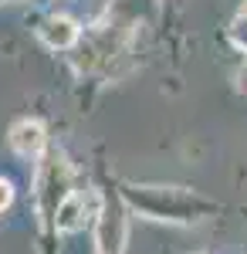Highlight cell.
I'll return each instance as SVG.
<instances>
[{
    "label": "cell",
    "mask_w": 247,
    "mask_h": 254,
    "mask_svg": "<svg viewBox=\"0 0 247 254\" xmlns=\"http://www.w3.org/2000/svg\"><path fill=\"white\" fill-rule=\"evenodd\" d=\"M125 196L132 200L142 214L156 217V220H180V224H190V220H200L203 214L213 210V203L200 200L193 193H183V190H163V187H129Z\"/></svg>",
    "instance_id": "cell-1"
},
{
    "label": "cell",
    "mask_w": 247,
    "mask_h": 254,
    "mask_svg": "<svg viewBox=\"0 0 247 254\" xmlns=\"http://www.w3.org/2000/svg\"><path fill=\"white\" fill-rule=\"evenodd\" d=\"M71 193V170L61 156L48 159V166L41 170L38 176V203H41V214L51 217L58 210V203Z\"/></svg>",
    "instance_id": "cell-2"
},
{
    "label": "cell",
    "mask_w": 247,
    "mask_h": 254,
    "mask_svg": "<svg viewBox=\"0 0 247 254\" xmlns=\"http://www.w3.org/2000/svg\"><path fill=\"white\" fill-rule=\"evenodd\" d=\"M125 217L119 200H105L102 203V214H98V231H95V244L98 254H122L125 251Z\"/></svg>",
    "instance_id": "cell-3"
},
{
    "label": "cell",
    "mask_w": 247,
    "mask_h": 254,
    "mask_svg": "<svg viewBox=\"0 0 247 254\" xmlns=\"http://www.w3.org/2000/svg\"><path fill=\"white\" fill-rule=\"evenodd\" d=\"M38 38L44 41V48H51V51H68L78 41V24L71 17H48L38 27Z\"/></svg>",
    "instance_id": "cell-4"
},
{
    "label": "cell",
    "mask_w": 247,
    "mask_h": 254,
    "mask_svg": "<svg viewBox=\"0 0 247 254\" xmlns=\"http://www.w3.org/2000/svg\"><path fill=\"white\" fill-rule=\"evenodd\" d=\"M10 146L17 149L20 156H38L44 149V126L38 119H24L10 129Z\"/></svg>",
    "instance_id": "cell-5"
},
{
    "label": "cell",
    "mask_w": 247,
    "mask_h": 254,
    "mask_svg": "<svg viewBox=\"0 0 247 254\" xmlns=\"http://www.w3.org/2000/svg\"><path fill=\"white\" fill-rule=\"evenodd\" d=\"M55 227L61 231V234H75V231H81L85 227V200L78 193H68L61 203H58L55 214Z\"/></svg>",
    "instance_id": "cell-6"
},
{
    "label": "cell",
    "mask_w": 247,
    "mask_h": 254,
    "mask_svg": "<svg viewBox=\"0 0 247 254\" xmlns=\"http://www.w3.org/2000/svg\"><path fill=\"white\" fill-rule=\"evenodd\" d=\"M230 41H234L241 51H247V10H241L237 17L230 20Z\"/></svg>",
    "instance_id": "cell-7"
},
{
    "label": "cell",
    "mask_w": 247,
    "mask_h": 254,
    "mask_svg": "<svg viewBox=\"0 0 247 254\" xmlns=\"http://www.w3.org/2000/svg\"><path fill=\"white\" fill-rule=\"evenodd\" d=\"M10 200H14V187H10L7 180H0V214L10 207Z\"/></svg>",
    "instance_id": "cell-8"
},
{
    "label": "cell",
    "mask_w": 247,
    "mask_h": 254,
    "mask_svg": "<svg viewBox=\"0 0 247 254\" xmlns=\"http://www.w3.org/2000/svg\"><path fill=\"white\" fill-rule=\"evenodd\" d=\"M237 85H241V88H244V92H247V61H244V68L237 71Z\"/></svg>",
    "instance_id": "cell-9"
}]
</instances>
